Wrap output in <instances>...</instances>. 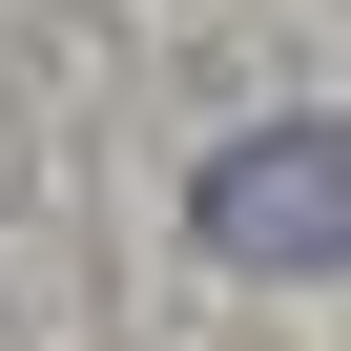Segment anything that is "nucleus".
Listing matches in <instances>:
<instances>
[{
    "mask_svg": "<svg viewBox=\"0 0 351 351\" xmlns=\"http://www.w3.org/2000/svg\"><path fill=\"white\" fill-rule=\"evenodd\" d=\"M207 269H351V124H248L186 186Z\"/></svg>",
    "mask_w": 351,
    "mask_h": 351,
    "instance_id": "obj_1",
    "label": "nucleus"
}]
</instances>
